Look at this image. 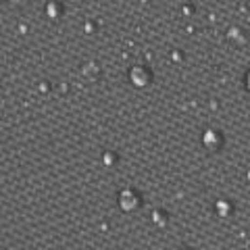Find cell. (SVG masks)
<instances>
[{
	"label": "cell",
	"instance_id": "1",
	"mask_svg": "<svg viewBox=\"0 0 250 250\" xmlns=\"http://www.w3.org/2000/svg\"><path fill=\"white\" fill-rule=\"evenodd\" d=\"M244 85H246V90H248V94H250V71L246 73V80H244Z\"/></svg>",
	"mask_w": 250,
	"mask_h": 250
}]
</instances>
